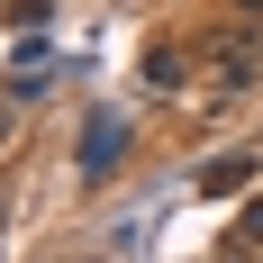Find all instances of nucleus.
Masks as SVG:
<instances>
[{"mask_svg": "<svg viewBox=\"0 0 263 263\" xmlns=\"http://www.w3.org/2000/svg\"><path fill=\"white\" fill-rule=\"evenodd\" d=\"M118 155H127V127H118V118H91V127H82V145H73L82 182H109V173H118Z\"/></svg>", "mask_w": 263, "mask_h": 263, "instance_id": "nucleus-1", "label": "nucleus"}, {"mask_svg": "<svg viewBox=\"0 0 263 263\" xmlns=\"http://www.w3.org/2000/svg\"><path fill=\"white\" fill-rule=\"evenodd\" d=\"M254 182V155H218V163H200V191L209 200H227V191H245Z\"/></svg>", "mask_w": 263, "mask_h": 263, "instance_id": "nucleus-2", "label": "nucleus"}, {"mask_svg": "<svg viewBox=\"0 0 263 263\" xmlns=\"http://www.w3.org/2000/svg\"><path fill=\"white\" fill-rule=\"evenodd\" d=\"M136 73H145V91H182V54H173V46H155Z\"/></svg>", "mask_w": 263, "mask_h": 263, "instance_id": "nucleus-3", "label": "nucleus"}, {"mask_svg": "<svg viewBox=\"0 0 263 263\" xmlns=\"http://www.w3.org/2000/svg\"><path fill=\"white\" fill-rule=\"evenodd\" d=\"M236 236H245V245H263V200L245 209V227H236Z\"/></svg>", "mask_w": 263, "mask_h": 263, "instance_id": "nucleus-4", "label": "nucleus"}]
</instances>
